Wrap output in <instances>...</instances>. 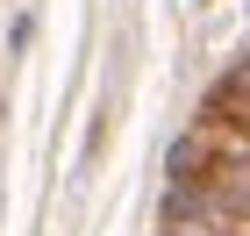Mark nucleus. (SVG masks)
Returning a JSON list of instances; mask_svg holds the SVG:
<instances>
[{"label": "nucleus", "instance_id": "obj_1", "mask_svg": "<svg viewBox=\"0 0 250 236\" xmlns=\"http://www.w3.org/2000/svg\"><path fill=\"white\" fill-rule=\"evenodd\" d=\"M165 236H250V222L236 208H222L208 186H179L165 208Z\"/></svg>", "mask_w": 250, "mask_h": 236}]
</instances>
